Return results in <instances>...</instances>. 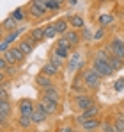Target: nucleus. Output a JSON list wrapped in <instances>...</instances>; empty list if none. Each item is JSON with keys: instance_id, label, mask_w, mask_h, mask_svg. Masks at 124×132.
Here are the masks:
<instances>
[{"instance_id": "f257e3e1", "label": "nucleus", "mask_w": 124, "mask_h": 132, "mask_svg": "<svg viewBox=\"0 0 124 132\" xmlns=\"http://www.w3.org/2000/svg\"><path fill=\"white\" fill-rule=\"evenodd\" d=\"M48 7L44 5L43 0H30L28 2V7H27V14L32 18V20H44L46 14H48Z\"/></svg>"}, {"instance_id": "f03ea898", "label": "nucleus", "mask_w": 124, "mask_h": 132, "mask_svg": "<svg viewBox=\"0 0 124 132\" xmlns=\"http://www.w3.org/2000/svg\"><path fill=\"white\" fill-rule=\"evenodd\" d=\"M82 75H83V82H85V86L87 89H90V91H98L99 86H101V75L94 70V68H87V70H82Z\"/></svg>"}, {"instance_id": "7ed1b4c3", "label": "nucleus", "mask_w": 124, "mask_h": 132, "mask_svg": "<svg viewBox=\"0 0 124 132\" xmlns=\"http://www.w3.org/2000/svg\"><path fill=\"white\" fill-rule=\"evenodd\" d=\"M90 68H94L101 77H112V73H115V70L112 68V64H110V61H106V59H101V57H96L94 55V59H92V64H90Z\"/></svg>"}, {"instance_id": "20e7f679", "label": "nucleus", "mask_w": 124, "mask_h": 132, "mask_svg": "<svg viewBox=\"0 0 124 132\" xmlns=\"http://www.w3.org/2000/svg\"><path fill=\"white\" fill-rule=\"evenodd\" d=\"M94 104H96L94 98L90 95H87V93H76L75 95V107H76V111H85L90 105H94Z\"/></svg>"}, {"instance_id": "39448f33", "label": "nucleus", "mask_w": 124, "mask_h": 132, "mask_svg": "<svg viewBox=\"0 0 124 132\" xmlns=\"http://www.w3.org/2000/svg\"><path fill=\"white\" fill-rule=\"evenodd\" d=\"M34 109H36V102L30 100V98H20L18 104H16L18 114H23V116H32Z\"/></svg>"}, {"instance_id": "423d86ee", "label": "nucleus", "mask_w": 124, "mask_h": 132, "mask_svg": "<svg viewBox=\"0 0 124 132\" xmlns=\"http://www.w3.org/2000/svg\"><path fill=\"white\" fill-rule=\"evenodd\" d=\"M99 112H101V107H99L98 104H94V105H90L89 109L80 111V114L75 118V123H76V125H80L83 120H87V118H96V116H99Z\"/></svg>"}, {"instance_id": "0eeeda50", "label": "nucleus", "mask_w": 124, "mask_h": 132, "mask_svg": "<svg viewBox=\"0 0 124 132\" xmlns=\"http://www.w3.org/2000/svg\"><path fill=\"white\" fill-rule=\"evenodd\" d=\"M48 111H46V107L43 105L41 102H37L36 104V109H34V112H32V121H34V125H41V123H44L46 120H48Z\"/></svg>"}, {"instance_id": "6e6552de", "label": "nucleus", "mask_w": 124, "mask_h": 132, "mask_svg": "<svg viewBox=\"0 0 124 132\" xmlns=\"http://www.w3.org/2000/svg\"><path fill=\"white\" fill-rule=\"evenodd\" d=\"M106 46L112 52V55H117V57L124 59V39H121V38H112V41L106 45Z\"/></svg>"}, {"instance_id": "1a4fd4ad", "label": "nucleus", "mask_w": 124, "mask_h": 132, "mask_svg": "<svg viewBox=\"0 0 124 132\" xmlns=\"http://www.w3.org/2000/svg\"><path fill=\"white\" fill-rule=\"evenodd\" d=\"M39 102L46 107V111H48V114H50V116H57V114H60V104H59V102L50 100V98H46V96H41V100H39Z\"/></svg>"}, {"instance_id": "9d476101", "label": "nucleus", "mask_w": 124, "mask_h": 132, "mask_svg": "<svg viewBox=\"0 0 124 132\" xmlns=\"http://www.w3.org/2000/svg\"><path fill=\"white\" fill-rule=\"evenodd\" d=\"M82 64V54L78 52V50H73V54L69 55V59H67V71L69 73H73L75 70H78Z\"/></svg>"}, {"instance_id": "9b49d317", "label": "nucleus", "mask_w": 124, "mask_h": 132, "mask_svg": "<svg viewBox=\"0 0 124 132\" xmlns=\"http://www.w3.org/2000/svg\"><path fill=\"white\" fill-rule=\"evenodd\" d=\"M99 125H101V120L96 116V118H87L80 123V129L85 132H92V130H99Z\"/></svg>"}, {"instance_id": "f8f14e48", "label": "nucleus", "mask_w": 124, "mask_h": 132, "mask_svg": "<svg viewBox=\"0 0 124 132\" xmlns=\"http://www.w3.org/2000/svg\"><path fill=\"white\" fill-rule=\"evenodd\" d=\"M36 84H37V88L41 89H46V88H51V86H55V82H53V77H50V75H46V73H39L37 77H36Z\"/></svg>"}, {"instance_id": "ddd939ff", "label": "nucleus", "mask_w": 124, "mask_h": 132, "mask_svg": "<svg viewBox=\"0 0 124 132\" xmlns=\"http://www.w3.org/2000/svg\"><path fill=\"white\" fill-rule=\"evenodd\" d=\"M18 20L13 16V14H9L4 22H2V34H7V32H11V30H14V29H18Z\"/></svg>"}, {"instance_id": "4468645a", "label": "nucleus", "mask_w": 124, "mask_h": 132, "mask_svg": "<svg viewBox=\"0 0 124 132\" xmlns=\"http://www.w3.org/2000/svg\"><path fill=\"white\" fill-rule=\"evenodd\" d=\"M43 96H46V98H50V100H55V102H59V104H60V100H62V93L57 86L43 89Z\"/></svg>"}, {"instance_id": "2eb2a0df", "label": "nucleus", "mask_w": 124, "mask_h": 132, "mask_svg": "<svg viewBox=\"0 0 124 132\" xmlns=\"http://www.w3.org/2000/svg\"><path fill=\"white\" fill-rule=\"evenodd\" d=\"M67 20H69V25H71V29H76V30H83L87 25H85V20H83L82 14H71V16H67Z\"/></svg>"}, {"instance_id": "dca6fc26", "label": "nucleus", "mask_w": 124, "mask_h": 132, "mask_svg": "<svg viewBox=\"0 0 124 132\" xmlns=\"http://www.w3.org/2000/svg\"><path fill=\"white\" fill-rule=\"evenodd\" d=\"M16 125H18V129H21V130H28V129H32V127H34L32 116H23V114H20V116L16 118Z\"/></svg>"}, {"instance_id": "f3484780", "label": "nucleus", "mask_w": 124, "mask_h": 132, "mask_svg": "<svg viewBox=\"0 0 124 132\" xmlns=\"http://www.w3.org/2000/svg\"><path fill=\"white\" fill-rule=\"evenodd\" d=\"M41 71L43 73H46V75H50V77H57L59 73H60V68L57 64H53V63H44V64L41 66Z\"/></svg>"}, {"instance_id": "a211bd4d", "label": "nucleus", "mask_w": 124, "mask_h": 132, "mask_svg": "<svg viewBox=\"0 0 124 132\" xmlns=\"http://www.w3.org/2000/svg\"><path fill=\"white\" fill-rule=\"evenodd\" d=\"M64 36L71 41V45H73V46H78V45H80V41H82V34H80V30H76V29H69Z\"/></svg>"}, {"instance_id": "6ab92c4d", "label": "nucleus", "mask_w": 124, "mask_h": 132, "mask_svg": "<svg viewBox=\"0 0 124 132\" xmlns=\"http://www.w3.org/2000/svg\"><path fill=\"white\" fill-rule=\"evenodd\" d=\"M113 22H115V16H113L112 13H103V14L98 16V25H99V27H105V29L110 27Z\"/></svg>"}, {"instance_id": "aec40b11", "label": "nucleus", "mask_w": 124, "mask_h": 132, "mask_svg": "<svg viewBox=\"0 0 124 132\" xmlns=\"http://www.w3.org/2000/svg\"><path fill=\"white\" fill-rule=\"evenodd\" d=\"M55 27H57V32L64 36L69 29H71V25H69V20L67 18H59V20H55Z\"/></svg>"}, {"instance_id": "412c9836", "label": "nucleus", "mask_w": 124, "mask_h": 132, "mask_svg": "<svg viewBox=\"0 0 124 132\" xmlns=\"http://www.w3.org/2000/svg\"><path fill=\"white\" fill-rule=\"evenodd\" d=\"M37 43H43V41H46V38H44V27H34V29H30V32H28Z\"/></svg>"}, {"instance_id": "4be33fe9", "label": "nucleus", "mask_w": 124, "mask_h": 132, "mask_svg": "<svg viewBox=\"0 0 124 132\" xmlns=\"http://www.w3.org/2000/svg\"><path fill=\"white\" fill-rule=\"evenodd\" d=\"M13 114V104L9 100H0V116L9 118Z\"/></svg>"}, {"instance_id": "5701e85b", "label": "nucleus", "mask_w": 124, "mask_h": 132, "mask_svg": "<svg viewBox=\"0 0 124 132\" xmlns=\"http://www.w3.org/2000/svg\"><path fill=\"white\" fill-rule=\"evenodd\" d=\"M57 36H59V32H57L55 22H53V23H48V25H44V38H46V39H55Z\"/></svg>"}, {"instance_id": "b1692460", "label": "nucleus", "mask_w": 124, "mask_h": 132, "mask_svg": "<svg viewBox=\"0 0 124 132\" xmlns=\"http://www.w3.org/2000/svg\"><path fill=\"white\" fill-rule=\"evenodd\" d=\"M9 50H11V52H13V55L16 57L18 64H21V63H23V61H25V59L28 57V55H27V54H25V52L21 50V48L18 46V45H16V46H13V45H11V46H9Z\"/></svg>"}, {"instance_id": "393cba45", "label": "nucleus", "mask_w": 124, "mask_h": 132, "mask_svg": "<svg viewBox=\"0 0 124 132\" xmlns=\"http://www.w3.org/2000/svg\"><path fill=\"white\" fill-rule=\"evenodd\" d=\"M113 123H115V130H117V132H124V114L121 112V111L115 112V116H113Z\"/></svg>"}, {"instance_id": "a878e982", "label": "nucleus", "mask_w": 124, "mask_h": 132, "mask_svg": "<svg viewBox=\"0 0 124 132\" xmlns=\"http://www.w3.org/2000/svg\"><path fill=\"white\" fill-rule=\"evenodd\" d=\"M99 130L101 132H117L115 130V123L113 120H101V125H99Z\"/></svg>"}, {"instance_id": "bb28decb", "label": "nucleus", "mask_w": 124, "mask_h": 132, "mask_svg": "<svg viewBox=\"0 0 124 132\" xmlns=\"http://www.w3.org/2000/svg\"><path fill=\"white\" fill-rule=\"evenodd\" d=\"M51 52H55L62 59H69V55L73 54V48H64V46H57V45H55V48H53Z\"/></svg>"}, {"instance_id": "cd10ccee", "label": "nucleus", "mask_w": 124, "mask_h": 132, "mask_svg": "<svg viewBox=\"0 0 124 132\" xmlns=\"http://www.w3.org/2000/svg\"><path fill=\"white\" fill-rule=\"evenodd\" d=\"M21 32H23L21 29H14V30H11V32H7V34H4V39H5L9 45H13L14 41H16V38L20 36Z\"/></svg>"}, {"instance_id": "c85d7f7f", "label": "nucleus", "mask_w": 124, "mask_h": 132, "mask_svg": "<svg viewBox=\"0 0 124 132\" xmlns=\"http://www.w3.org/2000/svg\"><path fill=\"white\" fill-rule=\"evenodd\" d=\"M110 64H112V68H113L115 71H119V70L124 68V59L117 57V55H112V57H110Z\"/></svg>"}, {"instance_id": "c756f323", "label": "nucleus", "mask_w": 124, "mask_h": 132, "mask_svg": "<svg viewBox=\"0 0 124 132\" xmlns=\"http://www.w3.org/2000/svg\"><path fill=\"white\" fill-rule=\"evenodd\" d=\"M43 2H44V5H46L50 11H53V13H59V11H60V7H62L60 4H59V2H55V0H43Z\"/></svg>"}, {"instance_id": "7c9ffc66", "label": "nucleus", "mask_w": 124, "mask_h": 132, "mask_svg": "<svg viewBox=\"0 0 124 132\" xmlns=\"http://www.w3.org/2000/svg\"><path fill=\"white\" fill-rule=\"evenodd\" d=\"M48 61H50V63H53V64H57L59 68H64V61H66V59H62V57H59L55 52H51V54H50V57H48Z\"/></svg>"}, {"instance_id": "2f4dec72", "label": "nucleus", "mask_w": 124, "mask_h": 132, "mask_svg": "<svg viewBox=\"0 0 124 132\" xmlns=\"http://www.w3.org/2000/svg\"><path fill=\"white\" fill-rule=\"evenodd\" d=\"M11 14H13V16H14V18H16V20H18L20 23H21V22H25V18L28 16V14H27V13H25V11H23L21 7H18V9H14V11H13Z\"/></svg>"}, {"instance_id": "473e14b6", "label": "nucleus", "mask_w": 124, "mask_h": 132, "mask_svg": "<svg viewBox=\"0 0 124 132\" xmlns=\"http://www.w3.org/2000/svg\"><path fill=\"white\" fill-rule=\"evenodd\" d=\"M82 39H83V41H90V39H94V34H90V30H89L87 27L82 30Z\"/></svg>"}, {"instance_id": "72a5a7b5", "label": "nucleus", "mask_w": 124, "mask_h": 132, "mask_svg": "<svg viewBox=\"0 0 124 132\" xmlns=\"http://www.w3.org/2000/svg\"><path fill=\"white\" fill-rule=\"evenodd\" d=\"M9 91H7V88L5 86H0V100H9Z\"/></svg>"}, {"instance_id": "f704fd0d", "label": "nucleus", "mask_w": 124, "mask_h": 132, "mask_svg": "<svg viewBox=\"0 0 124 132\" xmlns=\"http://www.w3.org/2000/svg\"><path fill=\"white\" fill-rule=\"evenodd\" d=\"M101 38H105V27H99V30L94 32V39H96V41H99Z\"/></svg>"}, {"instance_id": "c9c22d12", "label": "nucleus", "mask_w": 124, "mask_h": 132, "mask_svg": "<svg viewBox=\"0 0 124 132\" xmlns=\"http://www.w3.org/2000/svg\"><path fill=\"white\" fill-rule=\"evenodd\" d=\"M113 88H115V91H122V89H124V79H117Z\"/></svg>"}, {"instance_id": "e433bc0d", "label": "nucleus", "mask_w": 124, "mask_h": 132, "mask_svg": "<svg viewBox=\"0 0 124 132\" xmlns=\"http://www.w3.org/2000/svg\"><path fill=\"white\" fill-rule=\"evenodd\" d=\"M9 46H11V45L7 43V41H5L4 38H2V41H0V54H2V52H5V50H7Z\"/></svg>"}, {"instance_id": "4c0bfd02", "label": "nucleus", "mask_w": 124, "mask_h": 132, "mask_svg": "<svg viewBox=\"0 0 124 132\" xmlns=\"http://www.w3.org/2000/svg\"><path fill=\"white\" fill-rule=\"evenodd\" d=\"M57 130H59V132H73V130H75V127H71V125L67 127V125H66V127H59Z\"/></svg>"}, {"instance_id": "58836bf2", "label": "nucleus", "mask_w": 124, "mask_h": 132, "mask_svg": "<svg viewBox=\"0 0 124 132\" xmlns=\"http://www.w3.org/2000/svg\"><path fill=\"white\" fill-rule=\"evenodd\" d=\"M119 111H121V112H122V114H124V104H122V105H121V107H119Z\"/></svg>"}, {"instance_id": "ea45409f", "label": "nucleus", "mask_w": 124, "mask_h": 132, "mask_svg": "<svg viewBox=\"0 0 124 132\" xmlns=\"http://www.w3.org/2000/svg\"><path fill=\"white\" fill-rule=\"evenodd\" d=\"M122 39H124V38H122Z\"/></svg>"}]
</instances>
